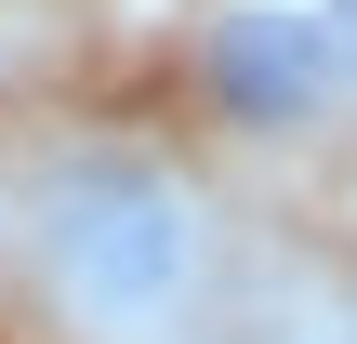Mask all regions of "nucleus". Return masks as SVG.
<instances>
[{"mask_svg":"<svg viewBox=\"0 0 357 344\" xmlns=\"http://www.w3.org/2000/svg\"><path fill=\"white\" fill-rule=\"evenodd\" d=\"M53 292L79 305V318H106V331H146V318H172L185 305V278H199V212H185V186L172 172H146V159H79L66 186H53Z\"/></svg>","mask_w":357,"mask_h":344,"instance_id":"nucleus-1","label":"nucleus"},{"mask_svg":"<svg viewBox=\"0 0 357 344\" xmlns=\"http://www.w3.org/2000/svg\"><path fill=\"white\" fill-rule=\"evenodd\" d=\"M199 80H212L225 119H252V133H305V119L344 93L331 0H238V13L199 40Z\"/></svg>","mask_w":357,"mask_h":344,"instance_id":"nucleus-2","label":"nucleus"},{"mask_svg":"<svg viewBox=\"0 0 357 344\" xmlns=\"http://www.w3.org/2000/svg\"><path fill=\"white\" fill-rule=\"evenodd\" d=\"M331 40H344V80H357V0H331Z\"/></svg>","mask_w":357,"mask_h":344,"instance_id":"nucleus-3","label":"nucleus"}]
</instances>
